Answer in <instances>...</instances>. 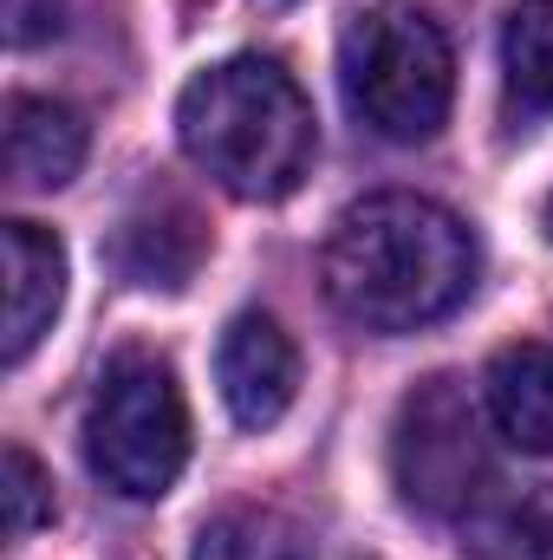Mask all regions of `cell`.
<instances>
[{
  "label": "cell",
  "instance_id": "14",
  "mask_svg": "<svg viewBox=\"0 0 553 560\" xmlns=\"http://www.w3.org/2000/svg\"><path fill=\"white\" fill-rule=\"evenodd\" d=\"M475 560H553V482L534 489V495H521L515 509H502L482 528Z\"/></svg>",
  "mask_w": 553,
  "mask_h": 560
},
{
  "label": "cell",
  "instance_id": "2",
  "mask_svg": "<svg viewBox=\"0 0 553 560\" xmlns=\"http://www.w3.org/2000/svg\"><path fill=\"white\" fill-rule=\"evenodd\" d=\"M176 138L202 176L242 202H280L306 183L319 156V125L293 72L261 52H235L196 72L176 98Z\"/></svg>",
  "mask_w": 553,
  "mask_h": 560
},
{
  "label": "cell",
  "instance_id": "1",
  "mask_svg": "<svg viewBox=\"0 0 553 560\" xmlns=\"http://www.w3.org/2000/svg\"><path fill=\"white\" fill-rule=\"evenodd\" d=\"M326 300L365 332H416L449 319L475 287V235L443 202L385 189L339 209L326 255H319Z\"/></svg>",
  "mask_w": 553,
  "mask_h": 560
},
{
  "label": "cell",
  "instance_id": "4",
  "mask_svg": "<svg viewBox=\"0 0 553 560\" xmlns=\"http://www.w3.org/2000/svg\"><path fill=\"white\" fill-rule=\"evenodd\" d=\"M183 463H189V405L169 359L138 346L111 352L85 405V469L125 502H156L176 489Z\"/></svg>",
  "mask_w": 553,
  "mask_h": 560
},
{
  "label": "cell",
  "instance_id": "13",
  "mask_svg": "<svg viewBox=\"0 0 553 560\" xmlns=\"http://www.w3.org/2000/svg\"><path fill=\"white\" fill-rule=\"evenodd\" d=\"M46 522H52V476L39 469V456L26 443H7V456H0V528H7V541H26Z\"/></svg>",
  "mask_w": 553,
  "mask_h": 560
},
{
  "label": "cell",
  "instance_id": "12",
  "mask_svg": "<svg viewBox=\"0 0 553 560\" xmlns=\"http://www.w3.org/2000/svg\"><path fill=\"white\" fill-rule=\"evenodd\" d=\"M189 560H313V535L280 509H222L202 522Z\"/></svg>",
  "mask_w": 553,
  "mask_h": 560
},
{
  "label": "cell",
  "instance_id": "5",
  "mask_svg": "<svg viewBox=\"0 0 553 560\" xmlns=\"http://www.w3.org/2000/svg\"><path fill=\"white\" fill-rule=\"evenodd\" d=\"M489 411L469 405L456 378H423L411 398L398 405L391 423V482L416 515H462L482 502L495 456H489Z\"/></svg>",
  "mask_w": 553,
  "mask_h": 560
},
{
  "label": "cell",
  "instance_id": "9",
  "mask_svg": "<svg viewBox=\"0 0 553 560\" xmlns=\"http://www.w3.org/2000/svg\"><path fill=\"white\" fill-rule=\"evenodd\" d=\"M482 411L521 456H553V346H502L482 378Z\"/></svg>",
  "mask_w": 553,
  "mask_h": 560
},
{
  "label": "cell",
  "instance_id": "6",
  "mask_svg": "<svg viewBox=\"0 0 553 560\" xmlns=\"http://www.w3.org/2000/svg\"><path fill=\"white\" fill-rule=\"evenodd\" d=\"M215 385L242 430H274L299 398V352L274 313H235L215 346Z\"/></svg>",
  "mask_w": 553,
  "mask_h": 560
},
{
  "label": "cell",
  "instance_id": "3",
  "mask_svg": "<svg viewBox=\"0 0 553 560\" xmlns=\"http://www.w3.org/2000/svg\"><path fill=\"white\" fill-rule=\"evenodd\" d=\"M339 92L352 118L385 143H430L456 98V59L430 13L416 7H365L339 33Z\"/></svg>",
  "mask_w": 553,
  "mask_h": 560
},
{
  "label": "cell",
  "instance_id": "15",
  "mask_svg": "<svg viewBox=\"0 0 553 560\" xmlns=\"http://www.w3.org/2000/svg\"><path fill=\"white\" fill-rule=\"evenodd\" d=\"M0 13H7V39L13 46H39L46 33H59L66 0H0Z\"/></svg>",
  "mask_w": 553,
  "mask_h": 560
},
{
  "label": "cell",
  "instance_id": "7",
  "mask_svg": "<svg viewBox=\"0 0 553 560\" xmlns=\"http://www.w3.org/2000/svg\"><path fill=\"white\" fill-rule=\"evenodd\" d=\"M0 255H7V365H26V352L52 332L66 306V248L39 222H7Z\"/></svg>",
  "mask_w": 553,
  "mask_h": 560
},
{
  "label": "cell",
  "instance_id": "8",
  "mask_svg": "<svg viewBox=\"0 0 553 560\" xmlns=\"http://www.w3.org/2000/svg\"><path fill=\"white\" fill-rule=\"evenodd\" d=\"M118 275L131 280V287H163V293H176V287H189V275L202 268V255H209V229H202V215L189 209V202H176V196H156V202H143L131 209L125 222H118Z\"/></svg>",
  "mask_w": 553,
  "mask_h": 560
},
{
  "label": "cell",
  "instance_id": "11",
  "mask_svg": "<svg viewBox=\"0 0 553 560\" xmlns=\"http://www.w3.org/2000/svg\"><path fill=\"white\" fill-rule=\"evenodd\" d=\"M502 85L528 118H553V0H521L502 26Z\"/></svg>",
  "mask_w": 553,
  "mask_h": 560
},
{
  "label": "cell",
  "instance_id": "16",
  "mask_svg": "<svg viewBox=\"0 0 553 560\" xmlns=\"http://www.w3.org/2000/svg\"><path fill=\"white\" fill-rule=\"evenodd\" d=\"M541 215H548V235H553V196H548V209H541Z\"/></svg>",
  "mask_w": 553,
  "mask_h": 560
},
{
  "label": "cell",
  "instance_id": "10",
  "mask_svg": "<svg viewBox=\"0 0 553 560\" xmlns=\"http://www.w3.org/2000/svg\"><path fill=\"white\" fill-rule=\"evenodd\" d=\"M85 163V118L59 98H7V176L13 189H66Z\"/></svg>",
  "mask_w": 553,
  "mask_h": 560
}]
</instances>
